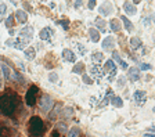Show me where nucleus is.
Instances as JSON below:
<instances>
[{
    "instance_id": "nucleus-11",
    "label": "nucleus",
    "mask_w": 155,
    "mask_h": 137,
    "mask_svg": "<svg viewBox=\"0 0 155 137\" xmlns=\"http://www.w3.org/2000/svg\"><path fill=\"white\" fill-rule=\"evenodd\" d=\"M0 137H12L10 127H7L4 123H0Z\"/></svg>"
},
{
    "instance_id": "nucleus-16",
    "label": "nucleus",
    "mask_w": 155,
    "mask_h": 137,
    "mask_svg": "<svg viewBox=\"0 0 155 137\" xmlns=\"http://www.w3.org/2000/svg\"><path fill=\"white\" fill-rule=\"evenodd\" d=\"M62 56H64V58L67 61H69V62H75V54L71 51V50H64V53H62Z\"/></svg>"
},
{
    "instance_id": "nucleus-45",
    "label": "nucleus",
    "mask_w": 155,
    "mask_h": 137,
    "mask_svg": "<svg viewBox=\"0 0 155 137\" xmlns=\"http://www.w3.org/2000/svg\"><path fill=\"white\" fill-rule=\"evenodd\" d=\"M144 137H155V133H145Z\"/></svg>"
},
{
    "instance_id": "nucleus-15",
    "label": "nucleus",
    "mask_w": 155,
    "mask_h": 137,
    "mask_svg": "<svg viewBox=\"0 0 155 137\" xmlns=\"http://www.w3.org/2000/svg\"><path fill=\"white\" fill-rule=\"evenodd\" d=\"M21 36L25 37V39H31V37L33 36V29H32L31 26H26V28H24L22 31H21Z\"/></svg>"
},
{
    "instance_id": "nucleus-17",
    "label": "nucleus",
    "mask_w": 155,
    "mask_h": 137,
    "mask_svg": "<svg viewBox=\"0 0 155 137\" xmlns=\"http://www.w3.org/2000/svg\"><path fill=\"white\" fill-rule=\"evenodd\" d=\"M89 35H90L92 42H98V39H100V32L98 31H95L94 28H90L89 29Z\"/></svg>"
},
{
    "instance_id": "nucleus-41",
    "label": "nucleus",
    "mask_w": 155,
    "mask_h": 137,
    "mask_svg": "<svg viewBox=\"0 0 155 137\" xmlns=\"http://www.w3.org/2000/svg\"><path fill=\"white\" fill-rule=\"evenodd\" d=\"M64 115H65V116H67V115H68V116H71V115H72V109L71 108H65V111H64Z\"/></svg>"
},
{
    "instance_id": "nucleus-39",
    "label": "nucleus",
    "mask_w": 155,
    "mask_h": 137,
    "mask_svg": "<svg viewBox=\"0 0 155 137\" xmlns=\"http://www.w3.org/2000/svg\"><path fill=\"white\" fill-rule=\"evenodd\" d=\"M95 7V0H89V10Z\"/></svg>"
},
{
    "instance_id": "nucleus-13",
    "label": "nucleus",
    "mask_w": 155,
    "mask_h": 137,
    "mask_svg": "<svg viewBox=\"0 0 155 137\" xmlns=\"http://www.w3.org/2000/svg\"><path fill=\"white\" fill-rule=\"evenodd\" d=\"M51 35H53L51 28H44L43 31L40 32V39H43V40H50V39H51Z\"/></svg>"
},
{
    "instance_id": "nucleus-28",
    "label": "nucleus",
    "mask_w": 155,
    "mask_h": 137,
    "mask_svg": "<svg viewBox=\"0 0 155 137\" xmlns=\"http://www.w3.org/2000/svg\"><path fill=\"white\" fill-rule=\"evenodd\" d=\"M105 69L107 71H109V72H112V71H115V64H114V61L112 60H108L107 61V64H105Z\"/></svg>"
},
{
    "instance_id": "nucleus-10",
    "label": "nucleus",
    "mask_w": 155,
    "mask_h": 137,
    "mask_svg": "<svg viewBox=\"0 0 155 137\" xmlns=\"http://www.w3.org/2000/svg\"><path fill=\"white\" fill-rule=\"evenodd\" d=\"M29 43V39H25V37H22V39H18V40H15V43H14V47L18 48V50H22V48H25L26 46H28Z\"/></svg>"
},
{
    "instance_id": "nucleus-20",
    "label": "nucleus",
    "mask_w": 155,
    "mask_h": 137,
    "mask_svg": "<svg viewBox=\"0 0 155 137\" xmlns=\"http://www.w3.org/2000/svg\"><path fill=\"white\" fill-rule=\"evenodd\" d=\"M112 96H114V93H112L111 90H109V92L107 93V96L104 97V100H103V101H101V103H100V104H98V107H100V108H103V107H105V105L108 104V101H109V98H111Z\"/></svg>"
},
{
    "instance_id": "nucleus-9",
    "label": "nucleus",
    "mask_w": 155,
    "mask_h": 137,
    "mask_svg": "<svg viewBox=\"0 0 155 137\" xmlns=\"http://www.w3.org/2000/svg\"><path fill=\"white\" fill-rule=\"evenodd\" d=\"M15 18H17V21H18L20 24H25V22L28 21V15H26V12L22 11V10H18V11L15 12Z\"/></svg>"
},
{
    "instance_id": "nucleus-22",
    "label": "nucleus",
    "mask_w": 155,
    "mask_h": 137,
    "mask_svg": "<svg viewBox=\"0 0 155 137\" xmlns=\"http://www.w3.org/2000/svg\"><path fill=\"white\" fill-rule=\"evenodd\" d=\"M120 20H122V22H123V25H125V28H126V31H127V32H130L131 29H133V24L130 22V20H127L126 17H122Z\"/></svg>"
},
{
    "instance_id": "nucleus-29",
    "label": "nucleus",
    "mask_w": 155,
    "mask_h": 137,
    "mask_svg": "<svg viewBox=\"0 0 155 137\" xmlns=\"http://www.w3.org/2000/svg\"><path fill=\"white\" fill-rule=\"evenodd\" d=\"M95 25H97V26H98L100 29H101V31H100V32H104V25H105V22H104V20H101V18H97V20H95Z\"/></svg>"
},
{
    "instance_id": "nucleus-33",
    "label": "nucleus",
    "mask_w": 155,
    "mask_h": 137,
    "mask_svg": "<svg viewBox=\"0 0 155 137\" xmlns=\"http://www.w3.org/2000/svg\"><path fill=\"white\" fill-rule=\"evenodd\" d=\"M12 20H14V15H12V14L7 17V20H6V25H7L8 28H10V26L12 25Z\"/></svg>"
},
{
    "instance_id": "nucleus-21",
    "label": "nucleus",
    "mask_w": 155,
    "mask_h": 137,
    "mask_svg": "<svg viewBox=\"0 0 155 137\" xmlns=\"http://www.w3.org/2000/svg\"><path fill=\"white\" fill-rule=\"evenodd\" d=\"M130 46L133 50H136V48H139L140 46H141V40H140L139 37H131L130 39Z\"/></svg>"
},
{
    "instance_id": "nucleus-6",
    "label": "nucleus",
    "mask_w": 155,
    "mask_h": 137,
    "mask_svg": "<svg viewBox=\"0 0 155 137\" xmlns=\"http://www.w3.org/2000/svg\"><path fill=\"white\" fill-rule=\"evenodd\" d=\"M112 4L109 3V1H105V3H103L101 6H100V12L103 14V15H108V14H111L112 12Z\"/></svg>"
},
{
    "instance_id": "nucleus-23",
    "label": "nucleus",
    "mask_w": 155,
    "mask_h": 137,
    "mask_svg": "<svg viewBox=\"0 0 155 137\" xmlns=\"http://www.w3.org/2000/svg\"><path fill=\"white\" fill-rule=\"evenodd\" d=\"M111 29L112 31H115V32H118V31H120V22L119 20H111Z\"/></svg>"
},
{
    "instance_id": "nucleus-37",
    "label": "nucleus",
    "mask_w": 155,
    "mask_h": 137,
    "mask_svg": "<svg viewBox=\"0 0 155 137\" xmlns=\"http://www.w3.org/2000/svg\"><path fill=\"white\" fill-rule=\"evenodd\" d=\"M140 69H143V71H148V69H151V65H148V64H141V65H140Z\"/></svg>"
},
{
    "instance_id": "nucleus-7",
    "label": "nucleus",
    "mask_w": 155,
    "mask_h": 137,
    "mask_svg": "<svg viewBox=\"0 0 155 137\" xmlns=\"http://www.w3.org/2000/svg\"><path fill=\"white\" fill-rule=\"evenodd\" d=\"M127 78H129L131 82H136L140 78V69L134 68V67L130 68V69H129V72H127Z\"/></svg>"
},
{
    "instance_id": "nucleus-34",
    "label": "nucleus",
    "mask_w": 155,
    "mask_h": 137,
    "mask_svg": "<svg viewBox=\"0 0 155 137\" xmlns=\"http://www.w3.org/2000/svg\"><path fill=\"white\" fill-rule=\"evenodd\" d=\"M112 57H114V60H115V61H118L119 64H120V62H122V60H120L119 54H118V53H116V51H114V53H112Z\"/></svg>"
},
{
    "instance_id": "nucleus-4",
    "label": "nucleus",
    "mask_w": 155,
    "mask_h": 137,
    "mask_svg": "<svg viewBox=\"0 0 155 137\" xmlns=\"http://www.w3.org/2000/svg\"><path fill=\"white\" fill-rule=\"evenodd\" d=\"M53 104H54V101H53L51 97H48V96H43L42 98H40V101H39L40 108L43 109L44 112H47L48 109L53 107Z\"/></svg>"
},
{
    "instance_id": "nucleus-32",
    "label": "nucleus",
    "mask_w": 155,
    "mask_h": 137,
    "mask_svg": "<svg viewBox=\"0 0 155 137\" xmlns=\"http://www.w3.org/2000/svg\"><path fill=\"white\" fill-rule=\"evenodd\" d=\"M58 112H60V105H57V108L53 109V112L50 114V119H51V121H54V118L58 115Z\"/></svg>"
},
{
    "instance_id": "nucleus-19",
    "label": "nucleus",
    "mask_w": 155,
    "mask_h": 137,
    "mask_svg": "<svg viewBox=\"0 0 155 137\" xmlns=\"http://www.w3.org/2000/svg\"><path fill=\"white\" fill-rule=\"evenodd\" d=\"M1 71H3V75L4 78L7 79V81H11V71H10V68H8L7 65H1Z\"/></svg>"
},
{
    "instance_id": "nucleus-24",
    "label": "nucleus",
    "mask_w": 155,
    "mask_h": 137,
    "mask_svg": "<svg viewBox=\"0 0 155 137\" xmlns=\"http://www.w3.org/2000/svg\"><path fill=\"white\" fill-rule=\"evenodd\" d=\"M36 56V51H35V48H26V51H25V57L28 58V60H33Z\"/></svg>"
},
{
    "instance_id": "nucleus-38",
    "label": "nucleus",
    "mask_w": 155,
    "mask_h": 137,
    "mask_svg": "<svg viewBox=\"0 0 155 137\" xmlns=\"http://www.w3.org/2000/svg\"><path fill=\"white\" fill-rule=\"evenodd\" d=\"M78 48H79V51H80V54H82V56H84V54H86V48H84L82 45H78Z\"/></svg>"
},
{
    "instance_id": "nucleus-44",
    "label": "nucleus",
    "mask_w": 155,
    "mask_h": 137,
    "mask_svg": "<svg viewBox=\"0 0 155 137\" xmlns=\"http://www.w3.org/2000/svg\"><path fill=\"white\" fill-rule=\"evenodd\" d=\"M80 4H82V0H76V1H75V7L78 8V7L80 6Z\"/></svg>"
},
{
    "instance_id": "nucleus-47",
    "label": "nucleus",
    "mask_w": 155,
    "mask_h": 137,
    "mask_svg": "<svg viewBox=\"0 0 155 137\" xmlns=\"http://www.w3.org/2000/svg\"><path fill=\"white\" fill-rule=\"evenodd\" d=\"M134 3H140V0H134Z\"/></svg>"
},
{
    "instance_id": "nucleus-1",
    "label": "nucleus",
    "mask_w": 155,
    "mask_h": 137,
    "mask_svg": "<svg viewBox=\"0 0 155 137\" xmlns=\"http://www.w3.org/2000/svg\"><path fill=\"white\" fill-rule=\"evenodd\" d=\"M17 108V97L12 94H4L0 97V111L3 115L10 116Z\"/></svg>"
},
{
    "instance_id": "nucleus-27",
    "label": "nucleus",
    "mask_w": 155,
    "mask_h": 137,
    "mask_svg": "<svg viewBox=\"0 0 155 137\" xmlns=\"http://www.w3.org/2000/svg\"><path fill=\"white\" fill-rule=\"evenodd\" d=\"M111 104L114 105V107H118V108H119V107H122L123 103H122V100H120L119 97H112V98H111Z\"/></svg>"
},
{
    "instance_id": "nucleus-48",
    "label": "nucleus",
    "mask_w": 155,
    "mask_h": 137,
    "mask_svg": "<svg viewBox=\"0 0 155 137\" xmlns=\"http://www.w3.org/2000/svg\"><path fill=\"white\" fill-rule=\"evenodd\" d=\"M0 78H1V73H0Z\"/></svg>"
},
{
    "instance_id": "nucleus-35",
    "label": "nucleus",
    "mask_w": 155,
    "mask_h": 137,
    "mask_svg": "<svg viewBox=\"0 0 155 137\" xmlns=\"http://www.w3.org/2000/svg\"><path fill=\"white\" fill-rule=\"evenodd\" d=\"M125 83H126V79H125V78H119V79H118V86H119V87H123Z\"/></svg>"
},
{
    "instance_id": "nucleus-30",
    "label": "nucleus",
    "mask_w": 155,
    "mask_h": 137,
    "mask_svg": "<svg viewBox=\"0 0 155 137\" xmlns=\"http://www.w3.org/2000/svg\"><path fill=\"white\" fill-rule=\"evenodd\" d=\"M68 137H79V129H78V127L71 129L69 130V133H68Z\"/></svg>"
},
{
    "instance_id": "nucleus-18",
    "label": "nucleus",
    "mask_w": 155,
    "mask_h": 137,
    "mask_svg": "<svg viewBox=\"0 0 155 137\" xmlns=\"http://www.w3.org/2000/svg\"><path fill=\"white\" fill-rule=\"evenodd\" d=\"M104 56H103V53H94L92 56V61H93V64L94 65H98L101 61H103Z\"/></svg>"
},
{
    "instance_id": "nucleus-36",
    "label": "nucleus",
    "mask_w": 155,
    "mask_h": 137,
    "mask_svg": "<svg viewBox=\"0 0 155 137\" xmlns=\"http://www.w3.org/2000/svg\"><path fill=\"white\" fill-rule=\"evenodd\" d=\"M83 82H84V83H87V85H92V83H93V81L87 76V75H83Z\"/></svg>"
},
{
    "instance_id": "nucleus-46",
    "label": "nucleus",
    "mask_w": 155,
    "mask_h": 137,
    "mask_svg": "<svg viewBox=\"0 0 155 137\" xmlns=\"http://www.w3.org/2000/svg\"><path fill=\"white\" fill-rule=\"evenodd\" d=\"M11 1H12L14 4H17V1H18V0H11Z\"/></svg>"
},
{
    "instance_id": "nucleus-3",
    "label": "nucleus",
    "mask_w": 155,
    "mask_h": 137,
    "mask_svg": "<svg viewBox=\"0 0 155 137\" xmlns=\"http://www.w3.org/2000/svg\"><path fill=\"white\" fill-rule=\"evenodd\" d=\"M37 92H39L37 86H31V87H29L28 93H26V104H28L29 107H32V105L35 104L36 94H37Z\"/></svg>"
},
{
    "instance_id": "nucleus-42",
    "label": "nucleus",
    "mask_w": 155,
    "mask_h": 137,
    "mask_svg": "<svg viewBox=\"0 0 155 137\" xmlns=\"http://www.w3.org/2000/svg\"><path fill=\"white\" fill-rule=\"evenodd\" d=\"M57 79H58V76H57L56 73H51V75H50V81L51 82H57Z\"/></svg>"
},
{
    "instance_id": "nucleus-43",
    "label": "nucleus",
    "mask_w": 155,
    "mask_h": 137,
    "mask_svg": "<svg viewBox=\"0 0 155 137\" xmlns=\"http://www.w3.org/2000/svg\"><path fill=\"white\" fill-rule=\"evenodd\" d=\"M119 65H120V68H122V69H126V68H127V64L125 62V61H122Z\"/></svg>"
},
{
    "instance_id": "nucleus-12",
    "label": "nucleus",
    "mask_w": 155,
    "mask_h": 137,
    "mask_svg": "<svg viewBox=\"0 0 155 137\" xmlns=\"http://www.w3.org/2000/svg\"><path fill=\"white\" fill-rule=\"evenodd\" d=\"M90 71H92V73L94 75L95 78H97V79H101V78H103V75H104V71L100 68V65H93Z\"/></svg>"
},
{
    "instance_id": "nucleus-5",
    "label": "nucleus",
    "mask_w": 155,
    "mask_h": 137,
    "mask_svg": "<svg viewBox=\"0 0 155 137\" xmlns=\"http://www.w3.org/2000/svg\"><path fill=\"white\" fill-rule=\"evenodd\" d=\"M133 97H134V100H136V103L139 105H143L144 103H145V93L144 92H141V90H137V92H134V94H133Z\"/></svg>"
},
{
    "instance_id": "nucleus-25",
    "label": "nucleus",
    "mask_w": 155,
    "mask_h": 137,
    "mask_svg": "<svg viewBox=\"0 0 155 137\" xmlns=\"http://www.w3.org/2000/svg\"><path fill=\"white\" fill-rule=\"evenodd\" d=\"M83 69H84V65H83V62H78V64L73 67V72L75 73H83Z\"/></svg>"
},
{
    "instance_id": "nucleus-2",
    "label": "nucleus",
    "mask_w": 155,
    "mask_h": 137,
    "mask_svg": "<svg viewBox=\"0 0 155 137\" xmlns=\"http://www.w3.org/2000/svg\"><path fill=\"white\" fill-rule=\"evenodd\" d=\"M29 130L33 136H40L44 132V123L39 116H32L29 121Z\"/></svg>"
},
{
    "instance_id": "nucleus-40",
    "label": "nucleus",
    "mask_w": 155,
    "mask_h": 137,
    "mask_svg": "<svg viewBox=\"0 0 155 137\" xmlns=\"http://www.w3.org/2000/svg\"><path fill=\"white\" fill-rule=\"evenodd\" d=\"M60 24L64 26V29H65V31H67L68 26H69V24H68V21H60Z\"/></svg>"
},
{
    "instance_id": "nucleus-8",
    "label": "nucleus",
    "mask_w": 155,
    "mask_h": 137,
    "mask_svg": "<svg viewBox=\"0 0 155 137\" xmlns=\"http://www.w3.org/2000/svg\"><path fill=\"white\" fill-rule=\"evenodd\" d=\"M114 46H115V40H114V37L108 36V37L104 39V42H103V48H104V50H112Z\"/></svg>"
},
{
    "instance_id": "nucleus-31",
    "label": "nucleus",
    "mask_w": 155,
    "mask_h": 137,
    "mask_svg": "<svg viewBox=\"0 0 155 137\" xmlns=\"http://www.w3.org/2000/svg\"><path fill=\"white\" fill-rule=\"evenodd\" d=\"M6 11H7V7H6V4H0V21H3V17L4 14H6Z\"/></svg>"
},
{
    "instance_id": "nucleus-26",
    "label": "nucleus",
    "mask_w": 155,
    "mask_h": 137,
    "mask_svg": "<svg viewBox=\"0 0 155 137\" xmlns=\"http://www.w3.org/2000/svg\"><path fill=\"white\" fill-rule=\"evenodd\" d=\"M56 130H58V132H54V136H57L58 133H67V125L60 123V125H57Z\"/></svg>"
},
{
    "instance_id": "nucleus-49",
    "label": "nucleus",
    "mask_w": 155,
    "mask_h": 137,
    "mask_svg": "<svg viewBox=\"0 0 155 137\" xmlns=\"http://www.w3.org/2000/svg\"><path fill=\"white\" fill-rule=\"evenodd\" d=\"M154 112H155V108H154Z\"/></svg>"
},
{
    "instance_id": "nucleus-14",
    "label": "nucleus",
    "mask_w": 155,
    "mask_h": 137,
    "mask_svg": "<svg viewBox=\"0 0 155 137\" xmlns=\"http://www.w3.org/2000/svg\"><path fill=\"white\" fill-rule=\"evenodd\" d=\"M123 8H125V11H126L127 14H130V15H134L136 11H137V10H136V7L130 3V1H125Z\"/></svg>"
}]
</instances>
